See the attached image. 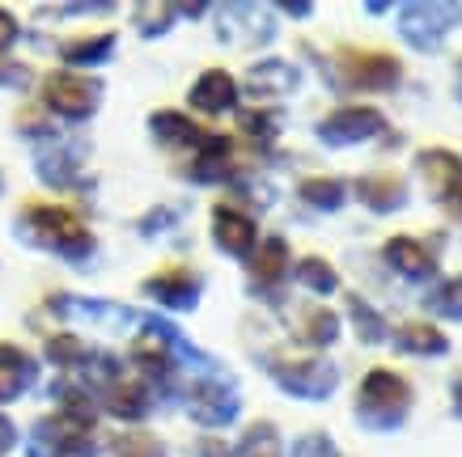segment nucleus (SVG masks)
Here are the masks:
<instances>
[{"instance_id":"nucleus-8","label":"nucleus","mask_w":462,"mask_h":457,"mask_svg":"<svg viewBox=\"0 0 462 457\" xmlns=\"http://www.w3.org/2000/svg\"><path fill=\"white\" fill-rule=\"evenodd\" d=\"M411 166H416V178L424 182V191H429L433 204L454 208L462 199V157L454 149H441V144L420 149L411 157Z\"/></svg>"},{"instance_id":"nucleus-14","label":"nucleus","mask_w":462,"mask_h":457,"mask_svg":"<svg viewBox=\"0 0 462 457\" xmlns=\"http://www.w3.org/2000/svg\"><path fill=\"white\" fill-rule=\"evenodd\" d=\"M238 81L229 77L225 69H208V72H199L196 85H191V94H187V102L196 106L199 114H225V111H234L238 106Z\"/></svg>"},{"instance_id":"nucleus-1","label":"nucleus","mask_w":462,"mask_h":457,"mask_svg":"<svg viewBox=\"0 0 462 457\" xmlns=\"http://www.w3.org/2000/svg\"><path fill=\"white\" fill-rule=\"evenodd\" d=\"M416 394L411 381L394 369H369L356 386V402H352V416L365 432H399L411 419Z\"/></svg>"},{"instance_id":"nucleus-42","label":"nucleus","mask_w":462,"mask_h":457,"mask_svg":"<svg viewBox=\"0 0 462 457\" xmlns=\"http://www.w3.org/2000/svg\"><path fill=\"white\" fill-rule=\"evenodd\" d=\"M454 97L462 102V59H458V77H454Z\"/></svg>"},{"instance_id":"nucleus-9","label":"nucleus","mask_w":462,"mask_h":457,"mask_svg":"<svg viewBox=\"0 0 462 457\" xmlns=\"http://www.w3.org/2000/svg\"><path fill=\"white\" fill-rule=\"evenodd\" d=\"M242 411L238 389L221 381V377H204L187 389V416L196 419L199 428H229Z\"/></svg>"},{"instance_id":"nucleus-6","label":"nucleus","mask_w":462,"mask_h":457,"mask_svg":"<svg viewBox=\"0 0 462 457\" xmlns=\"http://www.w3.org/2000/svg\"><path fill=\"white\" fill-rule=\"evenodd\" d=\"M42 102H47V111L60 114V119H69V123H85L89 114L102 106V81L98 77H85V72H51L47 81H42Z\"/></svg>"},{"instance_id":"nucleus-37","label":"nucleus","mask_w":462,"mask_h":457,"mask_svg":"<svg viewBox=\"0 0 462 457\" xmlns=\"http://www.w3.org/2000/svg\"><path fill=\"white\" fill-rule=\"evenodd\" d=\"M17 42V22H14V14H5V9H0V51H5V47H14Z\"/></svg>"},{"instance_id":"nucleus-33","label":"nucleus","mask_w":462,"mask_h":457,"mask_svg":"<svg viewBox=\"0 0 462 457\" xmlns=\"http://www.w3.org/2000/svg\"><path fill=\"white\" fill-rule=\"evenodd\" d=\"M174 17H179V5H141L136 9V30L144 39H157V34H166L174 26Z\"/></svg>"},{"instance_id":"nucleus-41","label":"nucleus","mask_w":462,"mask_h":457,"mask_svg":"<svg viewBox=\"0 0 462 457\" xmlns=\"http://www.w3.org/2000/svg\"><path fill=\"white\" fill-rule=\"evenodd\" d=\"M199 457H234V449H225L221 441H199Z\"/></svg>"},{"instance_id":"nucleus-35","label":"nucleus","mask_w":462,"mask_h":457,"mask_svg":"<svg viewBox=\"0 0 462 457\" xmlns=\"http://www.w3.org/2000/svg\"><path fill=\"white\" fill-rule=\"evenodd\" d=\"M289 457H344L339 453V444H336V436L331 432H301L293 441V449H289Z\"/></svg>"},{"instance_id":"nucleus-29","label":"nucleus","mask_w":462,"mask_h":457,"mask_svg":"<svg viewBox=\"0 0 462 457\" xmlns=\"http://www.w3.org/2000/svg\"><path fill=\"white\" fill-rule=\"evenodd\" d=\"M115 30H102V34H85V39H72L64 42V59L72 64V72L85 69V64H102V59H111L115 51Z\"/></svg>"},{"instance_id":"nucleus-36","label":"nucleus","mask_w":462,"mask_h":457,"mask_svg":"<svg viewBox=\"0 0 462 457\" xmlns=\"http://www.w3.org/2000/svg\"><path fill=\"white\" fill-rule=\"evenodd\" d=\"M30 81H34V72H30L26 64H14V59L0 56V85H5V89H26Z\"/></svg>"},{"instance_id":"nucleus-28","label":"nucleus","mask_w":462,"mask_h":457,"mask_svg":"<svg viewBox=\"0 0 462 457\" xmlns=\"http://www.w3.org/2000/svg\"><path fill=\"white\" fill-rule=\"evenodd\" d=\"M424 309L441 322H462V276L437 279L433 288L424 292Z\"/></svg>"},{"instance_id":"nucleus-16","label":"nucleus","mask_w":462,"mask_h":457,"mask_svg":"<svg viewBox=\"0 0 462 457\" xmlns=\"http://www.w3.org/2000/svg\"><path fill=\"white\" fill-rule=\"evenodd\" d=\"M391 343L394 352L403 356H424V361H441L449 356V334L433 322H399L391 331Z\"/></svg>"},{"instance_id":"nucleus-27","label":"nucleus","mask_w":462,"mask_h":457,"mask_svg":"<svg viewBox=\"0 0 462 457\" xmlns=\"http://www.w3.org/2000/svg\"><path fill=\"white\" fill-rule=\"evenodd\" d=\"M297 284L306 292H314V297H336L339 292V271L327 259H319V254H306V259H297L293 267Z\"/></svg>"},{"instance_id":"nucleus-22","label":"nucleus","mask_w":462,"mask_h":457,"mask_svg":"<svg viewBox=\"0 0 462 457\" xmlns=\"http://www.w3.org/2000/svg\"><path fill=\"white\" fill-rule=\"evenodd\" d=\"M191 178L196 182H229L238 178V157H234V140L212 136L191 161Z\"/></svg>"},{"instance_id":"nucleus-19","label":"nucleus","mask_w":462,"mask_h":457,"mask_svg":"<svg viewBox=\"0 0 462 457\" xmlns=\"http://www.w3.org/2000/svg\"><path fill=\"white\" fill-rule=\"evenodd\" d=\"M102 407H106V416L124 419V424H141L149 416V407H153V394L144 381H111V386L102 389Z\"/></svg>"},{"instance_id":"nucleus-32","label":"nucleus","mask_w":462,"mask_h":457,"mask_svg":"<svg viewBox=\"0 0 462 457\" xmlns=\"http://www.w3.org/2000/svg\"><path fill=\"white\" fill-rule=\"evenodd\" d=\"M242 136L254 140V144H272V140L281 136L284 127V114L281 111H242Z\"/></svg>"},{"instance_id":"nucleus-25","label":"nucleus","mask_w":462,"mask_h":457,"mask_svg":"<svg viewBox=\"0 0 462 457\" xmlns=\"http://www.w3.org/2000/svg\"><path fill=\"white\" fill-rule=\"evenodd\" d=\"M339 331H344V322H339L336 309H327V305H310L306 314H301V331H297V339L310 343L314 352H322V347L336 343Z\"/></svg>"},{"instance_id":"nucleus-17","label":"nucleus","mask_w":462,"mask_h":457,"mask_svg":"<svg viewBox=\"0 0 462 457\" xmlns=\"http://www.w3.org/2000/svg\"><path fill=\"white\" fill-rule=\"evenodd\" d=\"M89 436V424H81V419L72 416H47L34 424V441H30V449H34V457H60L64 449H72L77 441H85Z\"/></svg>"},{"instance_id":"nucleus-11","label":"nucleus","mask_w":462,"mask_h":457,"mask_svg":"<svg viewBox=\"0 0 462 457\" xmlns=\"http://www.w3.org/2000/svg\"><path fill=\"white\" fill-rule=\"evenodd\" d=\"M348 195H356V204H365L374 216H394V212L407 208L411 187H407V178L394 174V169H374V174H361V178L352 182Z\"/></svg>"},{"instance_id":"nucleus-15","label":"nucleus","mask_w":462,"mask_h":457,"mask_svg":"<svg viewBox=\"0 0 462 457\" xmlns=\"http://www.w3.org/2000/svg\"><path fill=\"white\" fill-rule=\"evenodd\" d=\"M289 242L284 237H263L254 254L246 259L251 263V288H259V297H267L272 288H281V279L289 276Z\"/></svg>"},{"instance_id":"nucleus-12","label":"nucleus","mask_w":462,"mask_h":457,"mask_svg":"<svg viewBox=\"0 0 462 457\" xmlns=\"http://www.w3.org/2000/svg\"><path fill=\"white\" fill-rule=\"evenodd\" d=\"M199 276L196 271H187V267H166V271H157V276H149L141 284L144 297H153L157 305H166V309H174V314H191L199 305Z\"/></svg>"},{"instance_id":"nucleus-23","label":"nucleus","mask_w":462,"mask_h":457,"mask_svg":"<svg viewBox=\"0 0 462 457\" xmlns=\"http://www.w3.org/2000/svg\"><path fill=\"white\" fill-rule=\"evenodd\" d=\"M149 132H153L162 144H174V149H204L208 144V132L199 123H191L187 114H179V111H157L153 119H149Z\"/></svg>"},{"instance_id":"nucleus-24","label":"nucleus","mask_w":462,"mask_h":457,"mask_svg":"<svg viewBox=\"0 0 462 457\" xmlns=\"http://www.w3.org/2000/svg\"><path fill=\"white\" fill-rule=\"evenodd\" d=\"M34 169H39V178L47 182V187H69L72 178H77V169H81V149H72V144H64V149H42L39 157H34Z\"/></svg>"},{"instance_id":"nucleus-13","label":"nucleus","mask_w":462,"mask_h":457,"mask_svg":"<svg viewBox=\"0 0 462 457\" xmlns=\"http://www.w3.org/2000/svg\"><path fill=\"white\" fill-rule=\"evenodd\" d=\"M212 242L229 254V259H251L254 246H259V224L246 212L229 208V204H217L212 208Z\"/></svg>"},{"instance_id":"nucleus-31","label":"nucleus","mask_w":462,"mask_h":457,"mask_svg":"<svg viewBox=\"0 0 462 457\" xmlns=\"http://www.w3.org/2000/svg\"><path fill=\"white\" fill-rule=\"evenodd\" d=\"M47 361L60 364V369H81V364L89 361V347H85L72 331L51 334V339H47Z\"/></svg>"},{"instance_id":"nucleus-21","label":"nucleus","mask_w":462,"mask_h":457,"mask_svg":"<svg viewBox=\"0 0 462 457\" xmlns=\"http://www.w3.org/2000/svg\"><path fill=\"white\" fill-rule=\"evenodd\" d=\"M39 377V364L30 361V352H22L17 343H0V402L22 398Z\"/></svg>"},{"instance_id":"nucleus-43","label":"nucleus","mask_w":462,"mask_h":457,"mask_svg":"<svg viewBox=\"0 0 462 457\" xmlns=\"http://www.w3.org/2000/svg\"><path fill=\"white\" fill-rule=\"evenodd\" d=\"M454 212H462V199H458V204H454Z\"/></svg>"},{"instance_id":"nucleus-7","label":"nucleus","mask_w":462,"mask_h":457,"mask_svg":"<svg viewBox=\"0 0 462 457\" xmlns=\"http://www.w3.org/2000/svg\"><path fill=\"white\" fill-rule=\"evenodd\" d=\"M386 114L378 106H361V102H352V106H339L322 119L314 132L327 149H352V144H369V140H378L386 132Z\"/></svg>"},{"instance_id":"nucleus-5","label":"nucleus","mask_w":462,"mask_h":457,"mask_svg":"<svg viewBox=\"0 0 462 457\" xmlns=\"http://www.w3.org/2000/svg\"><path fill=\"white\" fill-rule=\"evenodd\" d=\"M267 373H272V381L289 398H301V402H327L339 389V364L327 361V356H293V361L272 356Z\"/></svg>"},{"instance_id":"nucleus-26","label":"nucleus","mask_w":462,"mask_h":457,"mask_svg":"<svg viewBox=\"0 0 462 457\" xmlns=\"http://www.w3.org/2000/svg\"><path fill=\"white\" fill-rule=\"evenodd\" d=\"M297 195H301V199H306L314 212H339L352 199V195H348V182H344V178H322V174H314V178H301Z\"/></svg>"},{"instance_id":"nucleus-18","label":"nucleus","mask_w":462,"mask_h":457,"mask_svg":"<svg viewBox=\"0 0 462 457\" xmlns=\"http://www.w3.org/2000/svg\"><path fill=\"white\" fill-rule=\"evenodd\" d=\"M246 94L251 97H284V94H293L297 85H301V72L289 64V59H259L251 72H246Z\"/></svg>"},{"instance_id":"nucleus-20","label":"nucleus","mask_w":462,"mask_h":457,"mask_svg":"<svg viewBox=\"0 0 462 457\" xmlns=\"http://www.w3.org/2000/svg\"><path fill=\"white\" fill-rule=\"evenodd\" d=\"M344 314H348L352 331H356V339L369 347H382L391 343V322H386V314H382L374 301H365L361 292H344Z\"/></svg>"},{"instance_id":"nucleus-10","label":"nucleus","mask_w":462,"mask_h":457,"mask_svg":"<svg viewBox=\"0 0 462 457\" xmlns=\"http://www.w3.org/2000/svg\"><path fill=\"white\" fill-rule=\"evenodd\" d=\"M382 263L391 267L399 279L407 284H437V271H441V259H437V250L420 237H386L382 242Z\"/></svg>"},{"instance_id":"nucleus-4","label":"nucleus","mask_w":462,"mask_h":457,"mask_svg":"<svg viewBox=\"0 0 462 457\" xmlns=\"http://www.w3.org/2000/svg\"><path fill=\"white\" fill-rule=\"evenodd\" d=\"M458 26L462 5H449V0H407V5H399V39L420 56H437Z\"/></svg>"},{"instance_id":"nucleus-38","label":"nucleus","mask_w":462,"mask_h":457,"mask_svg":"<svg viewBox=\"0 0 462 457\" xmlns=\"http://www.w3.org/2000/svg\"><path fill=\"white\" fill-rule=\"evenodd\" d=\"M14 444H17V428H14V419H9V416H0V457L9 453Z\"/></svg>"},{"instance_id":"nucleus-2","label":"nucleus","mask_w":462,"mask_h":457,"mask_svg":"<svg viewBox=\"0 0 462 457\" xmlns=\"http://www.w3.org/2000/svg\"><path fill=\"white\" fill-rule=\"evenodd\" d=\"M17 233L26 237L30 246L56 250L69 263H81L94 254V233L81 224V216L64 204H26L17 216Z\"/></svg>"},{"instance_id":"nucleus-3","label":"nucleus","mask_w":462,"mask_h":457,"mask_svg":"<svg viewBox=\"0 0 462 457\" xmlns=\"http://www.w3.org/2000/svg\"><path fill=\"white\" fill-rule=\"evenodd\" d=\"M336 94H394L403 81V59L391 51H339L327 64Z\"/></svg>"},{"instance_id":"nucleus-30","label":"nucleus","mask_w":462,"mask_h":457,"mask_svg":"<svg viewBox=\"0 0 462 457\" xmlns=\"http://www.w3.org/2000/svg\"><path fill=\"white\" fill-rule=\"evenodd\" d=\"M234 457H284L281 432L272 428L267 419H259V424H251V428L242 432V441H238V449H234Z\"/></svg>"},{"instance_id":"nucleus-34","label":"nucleus","mask_w":462,"mask_h":457,"mask_svg":"<svg viewBox=\"0 0 462 457\" xmlns=\"http://www.w3.org/2000/svg\"><path fill=\"white\" fill-rule=\"evenodd\" d=\"M115 457H166V444L157 441L153 432H124L115 441Z\"/></svg>"},{"instance_id":"nucleus-39","label":"nucleus","mask_w":462,"mask_h":457,"mask_svg":"<svg viewBox=\"0 0 462 457\" xmlns=\"http://www.w3.org/2000/svg\"><path fill=\"white\" fill-rule=\"evenodd\" d=\"M281 14H289V17H310V14H314V5H310V0H284Z\"/></svg>"},{"instance_id":"nucleus-40","label":"nucleus","mask_w":462,"mask_h":457,"mask_svg":"<svg viewBox=\"0 0 462 457\" xmlns=\"http://www.w3.org/2000/svg\"><path fill=\"white\" fill-rule=\"evenodd\" d=\"M449 411H454V416L462 419V373L454 377V381H449Z\"/></svg>"}]
</instances>
